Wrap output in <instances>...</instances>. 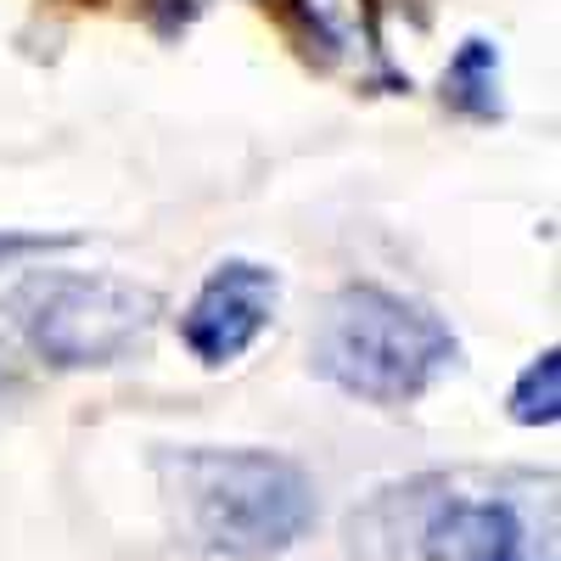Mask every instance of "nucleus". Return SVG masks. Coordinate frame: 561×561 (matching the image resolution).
<instances>
[{
    "label": "nucleus",
    "instance_id": "nucleus-3",
    "mask_svg": "<svg viewBox=\"0 0 561 561\" xmlns=\"http://www.w3.org/2000/svg\"><path fill=\"white\" fill-rule=\"evenodd\" d=\"M455 337L449 325L421 309L404 293L388 287H343L325 304L309 359L332 388H343L348 399L365 404H410L427 393L444 370L455 365Z\"/></svg>",
    "mask_w": 561,
    "mask_h": 561
},
{
    "label": "nucleus",
    "instance_id": "nucleus-6",
    "mask_svg": "<svg viewBox=\"0 0 561 561\" xmlns=\"http://www.w3.org/2000/svg\"><path fill=\"white\" fill-rule=\"evenodd\" d=\"M511 415H517L523 427H550V421L561 415V365H556L550 348L523 370L517 388H511Z\"/></svg>",
    "mask_w": 561,
    "mask_h": 561
},
{
    "label": "nucleus",
    "instance_id": "nucleus-4",
    "mask_svg": "<svg viewBox=\"0 0 561 561\" xmlns=\"http://www.w3.org/2000/svg\"><path fill=\"white\" fill-rule=\"evenodd\" d=\"M163 304L124 275L34 270L7 293V325L18 343L57 370H102L147 348Z\"/></svg>",
    "mask_w": 561,
    "mask_h": 561
},
{
    "label": "nucleus",
    "instance_id": "nucleus-1",
    "mask_svg": "<svg viewBox=\"0 0 561 561\" xmlns=\"http://www.w3.org/2000/svg\"><path fill=\"white\" fill-rule=\"evenodd\" d=\"M370 534L410 561H556L550 478H421L370 511Z\"/></svg>",
    "mask_w": 561,
    "mask_h": 561
},
{
    "label": "nucleus",
    "instance_id": "nucleus-5",
    "mask_svg": "<svg viewBox=\"0 0 561 561\" xmlns=\"http://www.w3.org/2000/svg\"><path fill=\"white\" fill-rule=\"evenodd\" d=\"M280 304V275L270 264L253 259H225L214 264V275L197 287V298L180 314V343L192 348V359H203L208 370L237 365L275 320Z\"/></svg>",
    "mask_w": 561,
    "mask_h": 561
},
{
    "label": "nucleus",
    "instance_id": "nucleus-2",
    "mask_svg": "<svg viewBox=\"0 0 561 561\" xmlns=\"http://www.w3.org/2000/svg\"><path fill=\"white\" fill-rule=\"evenodd\" d=\"M180 528L214 556L264 561L314 528V483L298 460L270 449H180L163 455Z\"/></svg>",
    "mask_w": 561,
    "mask_h": 561
},
{
    "label": "nucleus",
    "instance_id": "nucleus-7",
    "mask_svg": "<svg viewBox=\"0 0 561 561\" xmlns=\"http://www.w3.org/2000/svg\"><path fill=\"white\" fill-rule=\"evenodd\" d=\"M57 248H73V237H39V230H0V270H12L23 259H39V253H57Z\"/></svg>",
    "mask_w": 561,
    "mask_h": 561
}]
</instances>
